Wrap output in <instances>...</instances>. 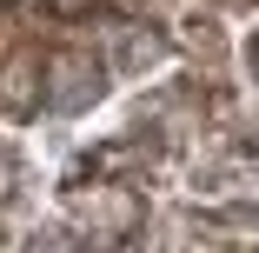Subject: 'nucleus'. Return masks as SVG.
<instances>
[{
    "instance_id": "f257e3e1",
    "label": "nucleus",
    "mask_w": 259,
    "mask_h": 253,
    "mask_svg": "<svg viewBox=\"0 0 259 253\" xmlns=\"http://www.w3.org/2000/svg\"><path fill=\"white\" fill-rule=\"evenodd\" d=\"M73 240L80 246H120V240H133L140 227H146V200L126 187V180H100V187H73Z\"/></svg>"
},
{
    "instance_id": "f03ea898",
    "label": "nucleus",
    "mask_w": 259,
    "mask_h": 253,
    "mask_svg": "<svg viewBox=\"0 0 259 253\" xmlns=\"http://www.w3.org/2000/svg\"><path fill=\"white\" fill-rule=\"evenodd\" d=\"M107 93V60L93 54V47H54V54L40 60V107H54V114H80L93 107V100Z\"/></svg>"
},
{
    "instance_id": "7ed1b4c3",
    "label": "nucleus",
    "mask_w": 259,
    "mask_h": 253,
    "mask_svg": "<svg viewBox=\"0 0 259 253\" xmlns=\"http://www.w3.org/2000/svg\"><path fill=\"white\" fill-rule=\"evenodd\" d=\"M0 114L7 120L40 114V54L33 47H14V54L0 60Z\"/></svg>"
},
{
    "instance_id": "20e7f679",
    "label": "nucleus",
    "mask_w": 259,
    "mask_h": 253,
    "mask_svg": "<svg viewBox=\"0 0 259 253\" xmlns=\"http://www.w3.org/2000/svg\"><path fill=\"white\" fill-rule=\"evenodd\" d=\"M160 253H233V246H226V233H220L213 220H199V213H173V220L160 227Z\"/></svg>"
},
{
    "instance_id": "39448f33",
    "label": "nucleus",
    "mask_w": 259,
    "mask_h": 253,
    "mask_svg": "<svg viewBox=\"0 0 259 253\" xmlns=\"http://www.w3.org/2000/svg\"><path fill=\"white\" fill-rule=\"evenodd\" d=\"M113 67H146V60H160V33H133V20H113Z\"/></svg>"
},
{
    "instance_id": "423d86ee",
    "label": "nucleus",
    "mask_w": 259,
    "mask_h": 253,
    "mask_svg": "<svg viewBox=\"0 0 259 253\" xmlns=\"http://www.w3.org/2000/svg\"><path fill=\"white\" fill-rule=\"evenodd\" d=\"M27 253H87V246H80L73 233H33V246H27Z\"/></svg>"
},
{
    "instance_id": "0eeeda50",
    "label": "nucleus",
    "mask_w": 259,
    "mask_h": 253,
    "mask_svg": "<svg viewBox=\"0 0 259 253\" xmlns=\"http://www.w3.org/2000/svg\"><path fill=\"white\" fill-rule=\"evenodd\" d=\"M14 187H20V154L0 140V193H14Z\"/></svg>"
},
{
    "instance_id": "6e6552de",
    "label": "nucleus",
    "mask_w": 259,
    "mask_h": 253,
    "mask_svg": "<svg viewBox=\"0 0 259 253\" xmlns=\"http://www.w3.org/2000/svg\"><path fill=\"white\" fill-rule=\"evenodd\" d=\"M54 14H73V20H87V14H100V7H113V0H47Z\"/></svg>"
},
{
    "instance_id": "1a4fd4ad",
    "label": "nucleus",
    "mask_w": 259,
    "mask_h": 253,
    "mask_svg": "<svg viewBox=\"0 0 259 253\" xmlns=\"http://www.w3.org/2000/svg\"><path fill=\"white\" fill-rule=\"evenodd\" d=\"M246 60H252V74H259V33H252V47H246Z\"/></svg>"
},
{
    "instance_id": "9d476101",
    "label": "nucleus",
    "mask_w": 259,
    "mask_h": 253,
    "mask_svg": "<svg viewBox=\"0 0 259 253\" xmlns=\"http://www.w3.org/2000/svg\"><path fill=\"white\" fill-rule=\"evenodd\" d=\"M220 7H252V0H220Z\"/></svg>"
}]
</instances>
